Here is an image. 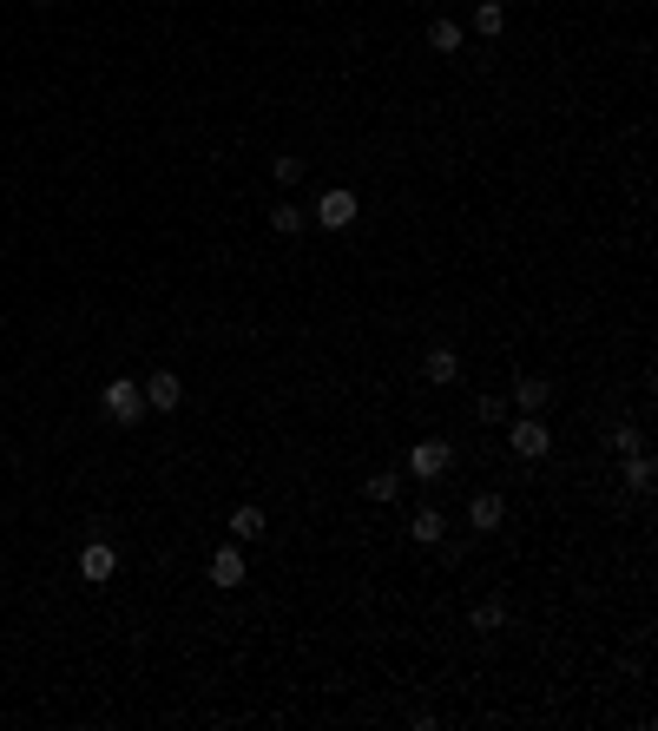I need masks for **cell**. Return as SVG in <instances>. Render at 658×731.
I'll use <instances>...</instances> for the list:
<instances>
[{
  "label": "cell",
  "instance_id": "7",
  "mask_svg": "<svg viewBox=\"0 0 658 731\" xmlns=\"http://www.w3.org/2000/svg\"><path fill=\"white\" fill-rule=\"evenodd\" d=\"M501 521H507V501L494 488H481L468 501V527H474V534H501Z\"/></svg>",
  "mask_w": 658,
  "mask_h": 731
},
{
  "label": "cell",
  "instance_id": "18",
  "mask_svg": "<svg viewBox=\"0 0 658 731\" xmlns=\"http://www.w3.org/2000/svg\"><path fill=\"white\" fill-rule=\"evenodd\" d=\"M606 448H612V455H632V448H645V442H639V422H619V429H606Z\"/></svg>",
  "mask_w": 658,
  "mask_h": 731
},
{
  "label": "cell",
  "instance_id": "13",
  "mask_svg": "<svg viewBox=\"0 0 658 731\" xmlns=\"http://www.w3.org/2000/svg\"><path fill=\"white\" fill-rule=\"evenodd\" d=\"M237 534V541H264V508L257 501H244V508H231V521H224Z\"/></svg>",
  "mask_w": 658,
  "mask_h": 731
},
{
  "label": "cell",
  "instance_id": "8",
  "mask_svg": "<svg viewBox=\"0 0 658 731\" xmlns=\"http://www.w3.org/2000/svg\"><path fill=\"white\" fill-rule=\"evenodd\" d=\"M112 573H119V554H112L106 541H86V547H79V580H93V587H106Z\"/></svg>",
  "mask_w": 658,
  "mask_h": 731
},
{
  "label": "cell",
  "instance_id": "21",
  "mask_svg": "<svg viewBox=\"0 0 658 731\" xmlns=\"http://www.w3.org/2000/svg\"><path fill=\"white\" fill-rule=\"evenodd\" d=\"M474 415H481V422H501L507 402H501V396H481V402H474Z\"/></svg>",
  "mask_w": 658,
  "mask_h": 731
},
{
  "label": "cell",
  "instance_id": "16",
  "mask_svg": "<svg viewBox=\"0 0 658 731\" xmlns=\"http://www.w3.org/2000/svg\"><path fill=\"white\" fill-rule=\"evenodd\" d=\"M468 626H474V633H501V626H507V600H481L468 613Z\"/></svg>",
  "mask_w": 658,
  "mask_h": 731
},
{
  "label": "cell",
  "instance_id": "19",
  "mask_svg": "<svg viewBox=\"0 0 658 731\" xmlns=\"http://www.w3.org/2000/svg\"><path fill=\"white\" fill-rule=\"evenodd\" d=\"M270 231H277V238H297V231H303V211L297 205H277V211H270Z\"/></svg>",
  "mask_w": 658,
  "mask_h": 731
},
{
  "label": "cell",
  "instance_id": "1",
  "mask_svg": "<svg viewBox=\"0 0 658 731\" xmlns=\"http://www.w3.org/2000/svg\"><path fill=\"white\" fill-rule=\"evenodd\" d=\"M448 468H455V448L441 442V435H428V442L408 448V475H415V481H441Z\"/></svg>",
  "mask_w": 658,
  "mask_h": 731
},
{
  "label": "cell",
  "instance_id": "15",
  "mask_svg": "<svg viewBox=\"0 0 658 731\" xmlns=\"http://www.w3.org/2000/svg\"><path fill=\"white\" fill-rule=\"evenodd\" d=\"M474 33H487V40L507 33V7H501V0H474Z\"/></svg>",
  "mask_w": 658,
  "mask_h": 731
},
{
  "label": "cell",
  "instance_id": "20",
  "mask_svg": "<svg viewBox=\"0 0 658 731\" xmlns=\"http://www.w3.org/2000/svg\"><path fill=\"white\" fill-rule=\"evenodd\" d=\"M270 172H277V185H297V178H303V159H297V152H277V165H270Z\"/></svg>",
  "mask_w": 658,
  "mask_h": 731
},
{
  "label": "cell",
  "instance_id": "6",
  "mask_svg": "<svg viewBox=\"0 0 658 731\" xmlns=\"http://www.w3.org/2000/svg\"><path fill=\"white\" fill-rule=\"evenodd\" d=\"M204 573H211V587H218V593H237V587H244V580H251V560L237 554V547H218V554H211V567H204Z\"/></svg>",
  "mask_w": 658,
  "mask_h": 731
},
{
  "label": "cell",
  "instance_id": "4",
  "mask_svg": "<svg viewBox=\"0 0 658 731\" xmlns=\"http://www.w3.org/2000/svg\"><path fill=\"white\" fill-rule=\"evenodd\" d=\"M507 448H514L520 461H540L553 448V429H547V422H533V415H520V422H507Z\"/></svg>",
  "mask_w": 658,
  "mask_h": 731
},
{
  "label": "cell",
  "instance_id": "9",
  "mask_svg": "<svg viewBox=\"0 0 658 731\" xmlns=\"http://www.w3.org/2000/svg\"><path fill=\"white\" fill-rule=\"evenodd\" d=\"M408 541H415V547H441V541H448V514H441V508H415V514H408Z\"/></svg>",
  "mask_w": 658,
  "mask_h": 731
},
{
  "label": "cell",
  "instance_id": "14",
  "mask_svg": "<svg viewBox=\"0 0 658 731\" xmlns=\"http://www.w3.org/2000/svg\"><path fill=\"white\" fill-rule=\"evenodd\" d=\"M362 494H369V501H395V494H402V475H395V468H369V475H362Z\"/></svg>",
  "mask_w": 658,
  "mask_h": 731
},
{
  "label": "cell",
  "instance_id": "2",
  "mask_svg": "<svg viewBox=\"0 0 658 731\" xmlns=\"http://www.w3.org/2000/svg\"><path fill=\"white\" fill-rule=\"evenodd\" d=\"M106 415L119 422V429H132V422H145V389L132 376H119V382H106Z\"/></svg>",
  "mask_w": 658,
  "mask_h": 731
},
{
  "label": "cell",
  "instance_id": "11",
  "mask_svg": "<svg viewBox=\"0 0 658 731\" xmlns=\"http://www.w3.org/2000/svg\"><path fill=\"white\" fill-rule=\"evenodd\" d=\"M422 382H435V389H448V382H461V356L441 343V350L422 356Z\"/></svg>",
  "mask_w": 658,
  "mask_h": 731
},
{
  "label": "cell",
  "instance_id": "12",
  "mask_svg": "<svg viewBox=\"0 0 658 731\" xmlns=\"http://www.w3.org/2000/svg\"><path fill=\"white\" fill-rule=\"evenodd\" d=\"M547 402H553V382H547V376H520V382H514V409H520V415H540Z\"/></svg>",
  "mask_w": 658,
  "mask_h": 731
},
{
  "label": "cell",
  "instance_id": "5",
  "mask_svg": "<svg viewBox=\"0 0 658 731\" xmlns=\"http://www.w3.org/2000/svg\"><path fill=\"white\" fill-rule=\"evenodd\" d=\"M139 389H145V409H158V415H172L178 402H185V382H178V369H152Z\"/></svg>",
  "mask_w": 658,
  "mask_h": 731
},
{
  "label": "cell",
  "instance_id": "10",
  "mask_svg": "<svg viewBox=\"0 0 658 731\" xmlns=\"http://www.w3.org/2000/svg\"><path fill=\"white\" fill-rule=\"evenodd\" d=\"M619 475H626V488H632V494H652V481H658V461L645 455V448H632V455H619Z\"/></svg>",
  "mask_w": 658,
  "mask_h": 731
},
{
  "label": "cell",
  "instance_id": "17",
  "mask_svg": "<svg viewBox=\"0 0 658 731\" xmlns=\"http://www.w3.org/2000/svg\"><path fill=\"white\" fill-rule=\"evenodd\" d=\"M428 47L435 53H461V20H435V27H428Z\"/></svg>",
  "mask_w": 658,
  "mask_h": 731
},
{
  "label": "cell",
  "instance_id": "3",
  "mask_svg": "<svg viewBox=\"0 0 658 731\" xmlns=\"http://www.w3.org/2000/svg\"><path fill=\"white\" fill-rule=\"evenodd\" d=\"M310 218L323 224V231H349V224H356V191H349V185H329L323 198H316Z\"/></svg>",
  "mask_w": 658,
  "mask_h": 731
},
{
  "label": "cell",
  "instance_id": "22",
  "mask_svg": "<svg viewBox=\"0 0 658 731\" xmlns=\"http://www.w3.org/2000/svg\"><path fill=\"white\" fill-rule=\"evenodd\" d=\"M33 7H53V0H33Z\"/></svg>",
  "mask_w": 658,
  "mask_h": 731
}]
</instances>
